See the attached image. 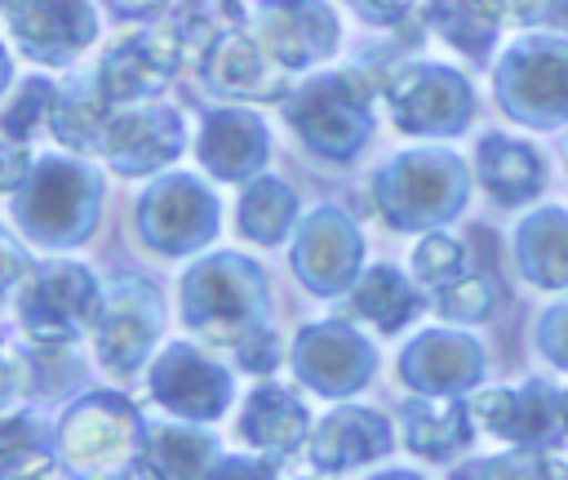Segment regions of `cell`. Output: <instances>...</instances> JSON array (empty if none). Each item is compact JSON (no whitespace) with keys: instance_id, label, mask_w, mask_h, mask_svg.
I'll use <instances>...</instances> for the list:
<instances>
[{"instance_id":"obj_3","label":"cell","mask_w":568,"mask_h":480,"mask_svg":"<svg viewBox=\"0 0 568 480\" xmlns=\"http://www.w3.org/2000/svg\"><path fill=\"white\" fill-rule=\"evenodd\" d=\"M213 71H217V84H222V89H235V93H257V98L280 93V76L266 67L262 49H257V44H248L244 36L222 40Z\"/></svg>"},{"instance_id":"obj_4","label":"cell","mask_w":568,"mask_h":480,"mask_svg":"<svg viewBox=\"0 0 568 480\" xmlns=\"http://www.w3.org/2000/svg\"><path fill=\"white\" fill-rule=\"evenodd\" d=\"M53 129H58V138L62 142H71V147H106V129H111V120H106V111H102V102L98 98H67L62 107H58V116H53Z\"/></svg>"},{"instance_id":"obj_5","label":"cell","mask_w":568,"mask_h":480,"mask_svg":"<svg viewBox=\"0 0 568 480\" xmlns=\"http://www.w3.org/2000/svg\"><path fill=\"white\" fill-rule=\"evenodd\" d=\"M457 262H462V253H457V244H448V240H426V244L417 249V271H422L430 284H439L444 276H453Z\"/></svg>"},{"instance_id":"obj_2","label":"cell","mask_w":568,"mask_h":480,"mask_svg":"<svg viewBox=\"0 0 568 480\" xmlns=\"http://www.w3.org/2000/svg\"><path fill=\"white\" fill-rule=\"evenodd\" d=\"M262 31H266V44L284 62H306V58L333 49V18H328V9H320L311 0L271 9L266 22H262Z\"/></svg>"},{"instance_id":"obj_1","label":"cell","mask_w":568,"mask_h":480,"mask_svg":"<svg viewBox=\"0 0 568 480\" xmlns=\"http://www.w3.org/2000/svg\"><path fill=\"white\" fill-rule=\"evenodd\" d=\"M173 67V53L169 44L155 36V40H124L120 49H111L102 58V98L120 102V98H133L142 89H160L164 76Z\"/></svg>"}]
</instances>
